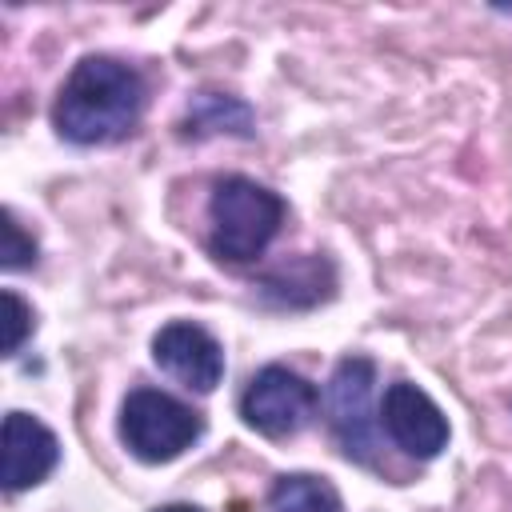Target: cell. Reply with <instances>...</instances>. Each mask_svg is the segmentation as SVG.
<instances>
[{
    "instance_id": "2",
    "label": "cell",
    "mask_w": 512,
    "mask_h": 512,
    "mask_svg": "<svg viewBox=\"0 0 512 512\" xmlns=\"http://www.w3.org/2000/svg\"><path fill=\"white\" fill-rule=\"evenodd\" d=\"M280 192L252 176H220L208 196V248L228 264H252L276 240L284 224Z\"/></svg>"
},
{
    "instance_id": "14",
    "label": "cell",
    "mask_w": 512,
    "mask_h": 512,
    "mask_svg": "<svg viewBox=\"0 0 512 512\" xmlns=\"http://www.w3.org/2000/svg\"><path fill=\"white\" fill-rule=\"evenodd\" d=\"M156 512H200L196 504H164V508H156Z\"/></svg>"
},
{
    "instance_id": "3",
    "label": "cell",
    "mask_w": 512,
    "mask_h": 512,
    "mask_svg": "<svg viewBox=\"0 0 512 512\" xmlns=\"http://www.w3.org/2000/svg\"><path fill=\"white\" fill-rule=\"evenodd\" d=\"M204 432V420L184 400L160 392V388H136L124 396L120 408V436L128 452L144 464H168L180 452H188Z\"/></svg>"
},
{
    "instance_id": "10",
    "label": "cell",
    "mask_w": 512,
    "mask_h": 512,
    "mask_svg": "<svg viewBox=\"0 0 512 512\" xmlns=\"http://www.w3.org/2000/svg\"><path fill=\"white\" fill-rule=\"evenodd\" d=\"M264 512H340V492L324 476L288 472V476L272 480Z\"/></svg>"
},
{
    "instance_id": "4",
    "label": "cell",
    "mask_w": 512,
    "mask_h": 512,
    "mask_svg": "<svg viewBox=\"0 0 512 512\" xmlns=\"http://www.w3.org/2000/svg\"><path fill=\"white\" fill-rule=\"evenodd\" d=\"M316 404H320V392L300 372L284 364H268L248 380L240 396V416L260 436L280 440V436H296L300 428H308L316 416Z\"/></svg>"
},
{
    "instance_id": "9",
    "label": "cell",
    "mask_w": 512,
    "mask_h": 512,
    "mask_svg": "<svg viewBox=\"0 0 512 512\" xmlns=\"http://www.w3.org/2000/svg\"><path fill=\"white\" fill-rule=\"evenodd\" d=\"M260 288L276 304L308 308V304H316L332 292V264L324 256H304V260H292V264L276 268L272 276H264Z\"/></svg>"
},
{
    "instance_id": "8",
    "label": "cell",
    "mask_w": 512,
    "mask_h": 512,
    "mask_svg": "<svg viewBox=\"0 0 512 512\" xmlns=\"http://www.w3.org/2000/svg\"><path fill=\"white\" fill-rule=\"evenodd\" d=\"M60 464V440L48 424H40L28 412H8L4 416V468L0 480L8 492H24Z\"/></svg>"
},
{
    "instance_id": "11",
    "label": "cell",
    "mask_w": 512,
    "mask_h": 512,
    "mask_svg": "<svg viewBox=\"0 0 512 512\" xmlns=\"http://www.w3.org/2000/svg\"><path fill=\"white\" fill-rule=\"evenodd\" d=\"M184 132H188V136H212V132L248 136V132H252V112H248L244 100H232V96H200V100L188 108Z\"/></svg>"
},
{
    "instance_id": "6",
    "label": "cell",
    "mask_w": 512,
    "mask_h": 512,
    "mask_svg": "<svg viewBox=\"0 0 512 512\" xmlns=\"http://www.w3.org/2000/svg\"><path fill=\"white\" fill-rule=\"evenodd\" d=\"M380 428L392 436V444L400 452H408L416 460H432L448 444V420H444L440 404L408 380L388 384V392L380 400Z\"/></svg>"
},
{
    "instance_id": "13",
    "label": "cell",
    "mask_w": 512,
    "mask_h": 512,
    "mask_svg": "<svg viewBox=\"0 0 512 512\" xmlns=\"http://www.w3.org/2000/svg\"><path fill=\"white\" fill-rule=\"evenodd\" d=\"M4 308H8V332H4V356H16L20 352V344H24V336L32 332V308L12 292V288H4Z\"/></svg>"
},
{
    "instance_id": "5",
    "label": "cell",
    "mask_w": 512,
    "mask_h": 512,
    "mask_svg": "<svg viewBox=\"0 0 512 512\" xmlns=\"http://www.w3.org/2000/svg\"><path fill=\"white\" fill-rule=\"evenodd\" d=\"M372 384H376V364L368 356H344L332 368V380L324 392L328 428L340 440L344 456L360 460V464L372 460V416H368Z\"/></svg>"
},
{
    "instance_id": "1",
    "label": "cell",
    "mask_w": 512,
    "mask_h": 512,
    "mask_svg": "<svg viewBox=\"0 0 512 512\" xmlns=\"http://www.w3.org/2000/svg\"><path fill=\"white\" fill-rule=\"evenodd\" d=\"M144 76L116 56H84L52 104V124L68 144H112L124 140L144 112Z\"/></svg>"
},
{
    "instance_id": "12",
    "label": "cell",
    "mask_w": 512,
    "mask_h": 512,
    "mask_svg": "<svg viewBox=\"0 0 512 512\" xmlns=\"http://www.w3.org/2000/svg\"><path fill=\"white\" fill-rule=\"evenodd\" d=\"M0 264H4L8 272L36 264V240L24 236V228L16 224L12 212H4V248H0Z\"/></svg>"
},
{
    "instance_id": "7",
    "label": "cell",
    "mask_w": 512,
    "mask_h": 512,
    "mask_svg": "<svg viewBox=\"0 0 512 512\" xmlns=\"http://www.w3.org/2000/svg\"><path fill=\"white\" fill-rule=\"evenodd\" d=\"M152 360L160 372L180 380L192 392H212L224 376L220 340L196 320H172L152 336Z\"/></svg>"
}]
</instances>
